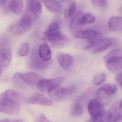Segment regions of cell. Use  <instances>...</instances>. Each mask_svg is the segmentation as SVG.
<instances>
[{
	"label": "cell",
	"instance_id": "cell-12",
	"mask_svg": "<svg viewBox=\"0 0 122 122\" xmlns=\"http://www.w3.org/2000/svg\"><path fill=\"white\" fill-rule=\"evenodd\" d=\"M117 90L116 85L105 84L97 90V95L99 99H105L107 96L115 94Z\"/></svg>",
	"mask_w": 122,
	"mask_h": 122
},
{
	"label": "cell",
	"instance_id": "cell-14",
	"mask_svg": "<svg viewBox=\"0 0 122 122\" xmlns=\"http://www.w3.org/2000/svg\"><path fill=\"white\" fill-rule=\"evenodd\" d=\"M47 10L54 14L61 13L63 7L61 4L57 0H42Z\"/></svg>",
	"mask_w": 122,
	"mask_h": 122
},
{
	"label": "cell",
	"instance_id": "cell-18",
	"mask_svg": "<svg viewBox=\"0 0 122 122\" xmlns=\"http://www.w3.org/2000/svg\"><path fill=\"white\" fill-rule=\"evenodd\" d=\"M109 29L113 32H120L122 31V18L120 16H114L110 19L108 22Z\"/></svg>",
	"mask_w": 122,
	"mask_h": 122
},
{
	"label": "cell",
	"instance_id": "cell-15",
	"mask_svg": "<svg viewBox=\"0 0 122 122\" xmlns=\"http://www.w3.org/2000/svg\"><path fill=\"white\" fill-rule=\"evenodd\" d=\"M39 56L43 61H49L51 58V48L46 43L41 44L38 50Z\"/></svg>",
	"mask_w": 122,
	"mask_h": 122
},
{
	"label": "cell",
	"instance_id": "cell-38",
	"mask_svg": "<svg viewBox=\"0 0 122 122\" xmlns=\"http://www.w3.org/2000/svg\"><path fill=\"white\" fill-rule=\"evenodd\" d=\"M122 120V114H121L120 116L118 118V120H117V122H119Z\"/></svg>",
	"mask_w": 122,
	"mask_h": 122
},
{
	"label": "cell",
	"instance_id": "cell-30",
	"mask_svg": "<svg viewBox=\"0 0 122 122\" xmlns=\"http://www.w3.org/2000/svg\"><path fill=\"white\" fill-rule=\"evenodd\" d=\"M84 15L83 12L81 11H77L71 21L70 23L71 26L73 27L77 25H80L82 18Z\"/></svg>",
	"mask_w": 122,
	"mask_h": 122
},
{
	"label": "cell",
	"instance_id": "cell-3",
	"mask_svg": "<svg viewBox=\"0 0 122 122\" xmlns=\"http://www.w3.org/2000/svg\"><path fill=\"white\" fill-rule=\"evenodd\" d=\"M41 79L38 75L32 72L16 73L13 76V81L15 84L24 83L32 86H37Z\"/></svg>",
	"mask_w": 122,
	"mask_h": 122
},
{
	"label": "cell",
	"instance_id": "cell-25",
	"mask_svg": "<svg viewBox=\"0 0 122 122\" xmlns=\"http://www.w3.org/2000/svg\"><path fill=\"white\" fill-rule=\"evenodd\" d=\"M95 20L96 18L93 14L91 13L86 14L82 18L80 25H85L92 24L95 22Z\"/></svg>",
	"mask_w": 122,
	"mask_h": 122
},
{
	"label": "cell",
	"instance_id": "cell-21",
	"mask_svg": "<svg viewBox=\"0 0 122 122\" xmlns=\"http://www.w3.org/2000/svg\"><path fill=\"white\" fill-rule=\"evenodd\" d=\"M24 9L23 0H12L10 6V9L16 15H20Z\"/></svg>",
	"mask_w": 122,
	"mask_h": 122
},
{
	"label": "cell",
	"instance_id": "cell-11",
	"mask_svg": "<svg viewBox=\"0 0 122 122\" xmlns=\"http://www.w3.org/2000/svg\"><path fill=\"white\" fill-rule=\"evenodd\" d=\"M116 41L115 38H109L100 39L94 47L92 53L94 54L98 53L109 48L114 45Z\"/></svg>",
	"mask_w": 122,
	"mask_h": 122
},
{
	"label": "cell",
	"instance_id": "cell-8",
	"mask_svg": "<svg viewBox=\"0 0 122 122\" xmlns=\"http://www.w3.org/2000/svg\"><path fill=\"white\" fill-rule=\"evenodd\" d=\"M28 67L30 69L36 70H44L48 67L49 61L42 60L35 54H32L29 56L27 61Z\"/></svg>",
	"mask_w": 122,
	"mask_h": 122
},
{
	"label": "cell",
	"instance_id": "cell-40",
	"mask_svg": "<svg viewBox=\"0 0 122 122\" xmlns=\"http://www.w3.org/2000/svg\"><path fill=\"white\" fill-rule=\"evenodd\" d=\"M120 85H121V86H122V83H121V84H120Z\"/></svg>",
	"mask_w": 122,
	"mask_h": 122
},
{
	"label": "cell",
	"instance_id": "cell-6",
	"mask_svg": "<svg viewBox=\"0 0 122 122\" xmlns=\"http://www.w3.org/2000/svg\"><path fill=\"white\" fill-rule=\"evenodd\" d=\"M20 110L18 102L7 99L1 98L0 100V112L8 114H16Z\"/></svg>",
	"mask_w": 122,
	"mask_h": 122
},
{
	"label": "cell",
	"instance_id": "cell-32",
	"mask_svg": "<svg viewBox=\"0 0 122 122\" xmlns=\"http://www.w3.org/2000/svg\"><path fill=\"white\" fill-rule=\"evenodd\" d=\"M12 0H0V7L4 10L10 9Z\"/></svg>",
	"mask_w": 122,
	"mask_h": 122
},
{
	"label": "cell",
	"instance_id": "cell-29",
	"mask_svg": "<svg viewBox=\"0 0 122 122\" xmlns=\"http://www.w3.org/2000/svg\"><path fill=\"white\" fill-rule=\"evenodd\" d=\"M82 112L83 108L81 105L79 103L74 104L71 108V113L73 116H79L81 114Z\"/></svg>",
	"mask_w": 122,
	"mask_h": 122
},
{
	"label": "cell",
	"instance_id": "cell-16",
	"mask_svg": "<svg viewBox=\"0 0 122 122\" xmlns=\"http://www.w3.org/2000/svg\"><path fill=\"white\" fill-rule=\"evenodd\" d=\"M26 8L30 11L37 17L42 13V8L41 0H28Z\"/></svg>",
	"mask_w": 122,
	"mask_h": 122
},
{
	"label": "cell",
	"instance_id": "cell-9",
	"mask_svg": "<svg viewBox=\"0 0 122 122\" xmlns=\"http://www.w3.org/2000/svg\"><path fill=\"white\" fill-rule=\"evenodd\" d=\"M27 102L29 104L46 107H51L53 104V101L50 98L39 92L31 95L27 100Z\"/></svg>",
	"mask_w": 122,
	"mask_h": 122
},
{
	"label": "cell",
	"instance_id": "cell-17",
	"mask_svg": "<svg viewBox=\"0 0 122 122\" xmlns=\"http://www.w3.org/2000/svg\"><path fill=\"white\" fill-rule=\"evenodd\" d=\"M58 60L60 66L63 69H66L72 64L74 58L69 54L61 53L58 55Z\"/></svg>",
	"mask_w": 122,
	"mask_h": 122
},
{
	"label": "cell",
	"instance_id": "cell-34",
	"mask_svg": "<svg viewBox=\"0 0 122 122\" xmlns=\"http://www.w3.org/2000/svg\"><path fill=\"white\" fill-rule=\"evenodd\" d=\"M116 81L119 85L121 84L122 82V71L119 72L116 76Z\"/></svg>",
	"mask_w": 122,
	"mask_h": 122
},
{
	"label": "cell",
	"instance_id": "cell-36",
	"mask_svg": "<svg viewBox=\"0 0 122 122\" xmlns=\"http://www.w3.org/2000/svg\"><path fill=\"white\" fill-rule=\"evenodd\" d=\"M11 122H24L23 120H14L12 121Z\"/></svg>",
	"mask_w": 122,
	"mask_h": 122
},
{
	"label": "cell",
	"instance_id": "cell-37",
	"mask_svg": "<svg viewBox=\"0 0 122 122\" xmlns=\"http://www.w3.org/2000/svg\"><path fill=\"white\" fill-rule=\"evenodd\" d=\"M0 122H11L8 119H4L1 120L0 121Z\"/></svg>",
	"mask_w": 122,
	"mask_h": 122
},
{
	"label": "cell",
	"instance_id": "cell-4",
	"mask_svg": "<svg viewBox=\"0 0 122 122\" xmlns=\"http://www.w3.org/2000/svg\"><path fill=\"white\" fill-rule=\"evenodd\" d=\"M41 39L49 41L51 46L56 48L64 46L70 41L69 38L61 32L44 35Z\"/></svg>",
	"mask_w": 122,
	"mask_h": 122
},
{
	"label": "cell",
	"instance_id": "cell-22",
	"mask_svg": "<svg viewBox=\"0 0 122 122\" xmlns=\"http://www.w3.org/2000/svg\"><path fill=\"white\" fill-rule=\"evenodd\" d=\"M76 10V3L74 2L69 3L65 10L64 16L65 19L66 20L72 19L75 14Z\"/></svg>",
	"mask_w": 122,
	"mask_h": 122
},
{
	"label": "cell",
	"instance_id": "cell-28",
	"mask_svg": "<svg viewBox=\"0 0 122 122\" xmlns=\"http://www.w3.org/2000/svg\"><path fill=\"white\" fill-rule=\"evenodd\" d=\"M61 32L60 28L58 24L53 23L50 24L47 29L44 32L43 35Z\"/></svg>",
	"mask_w": 122,
	"mask_h": 122
},
{
	"label": "cell",
	"instance_id": "cell-39",
	"mask_svg": "<svg viewBox=\"0 0 122 122\" xmlns=\"http://www.w3.org/2000/svg\"><path fill=\"white\" fill-rule=\"evenodd\" d=\"M2 71H1V69H0V76L1 75V74H2Z\"/></svg>",
	"mask_w": 122,
	"mask_h": 122
},
{
	"label": "cell",
	"instance_id": "cell-2",
	"mask_svg": "<svg viewBox=\"0 0 122 122\" xmlns=\"http://www.w3.org/2000/svg\"><path fill=\"white\" fill-rule=\"evenodd\" d=\"M76 90L77 87L75 86L63 87L59 85L52 87L47 94L53 100L61 102L72 95Z\"/></svg>",
	"mask_w": 122,
	"mask_h": 122
},
{
	"label": "cell",
	"instance_id": "cell-26",
	"mask_svg": "<svg viewBox=\"0 0 122 122\" xmlns=\"http://www.w3.org/2000/svg\"><path fill=\"white\" fill-rule=\"evenodd\" d=\"M107 76L104 72H100L95 76L93 78V83L94 85H99L103 84L106 80Z\"/></svg>",
	"mask_w": 122,
	"mask_h": 122
},
{
	"label": "cell",
	"instance_id": "cell-20",
	"mask_svg": "<svg viewBox=\"0 0 122 122\" xmlns=\"http://www.w3.org/2000/svg\"><path fill=\"white\" fill-rule=\"evenodd\" d=\"M1 98L10 100L18 102V101L20 100L21 96L18 92L16 90H8L1 94Z\"/></svg>",
	"mask_w": 122,
	"mask_h": 122
},
{
	"label": "cell",
	"instance_id": "cell-33",
	"mask_svg": "<svg viewBox=\"0 0 122 122\" xmlns=\"http://www.w3.org/2000/svg\"><path fill=\"white\" fill-rule=\"evenodd\" d=\"M35 122H53L49 119L45 115L43 114L39 115L37 117Z\"/></svg>",
	"mask_w": 122,
	"mask_h": 122
},
{
	"label": "cell",
	"instance_id": "cell-13",
	"mask_svg": "<svg viewBox=\"0 0 122 122\" xmlns=\"http://www.w3.org/2000/svg\"><path fill=\"white\" fill-rule=\"evenodd\" d=\"M11 60V53L8 49H0V69L2 71L9 66Z\"/></svg>",
	"mask_w": 122,
	"mask_h": 122
},
{
	"label": "cell",
	"instance_id": "cell-19",
	"mask_svg": "<svg viewBox=\"0 0 122 122\" xmlns=\"http://www.w3.org/2000/svg\"><path fill=\"white\" fill-rule=\"evenodd\" d=\"M107 68L111 72H117L122 70V57L106 62Z\"/></svg>",
	"mask_w": 122,
	"mask_h": 122
},
{
	"label": "cell",
	"instance_id": "cell-24",
	"mask_svg": "<svg viewBox=\"0 0 122 122\" xmlns=\"http://www.w3.org/2000/svg\"><path fill=\"white\" fill-rule=\"evenodd\" d=\"M122 57V50L117 49L110 51L104 57L105 62Z\"/></svg>",
	"mask_w": 122,
	"mask_h": 122
},
{
	"label": "cell",
	"instance_id": "cell-7",
	"mask_svg": "<svg viewBox=\"0 0 122 122\" xmlns=\"http://www.w3.org/2000/svg\"><path fill=\"white\" fill-rule=\"evenodd\" d=\"M74 36L78 39L91 40L97 43L102 38V34L99 32L90 29L77 31L75 33Z\"/></svg>",
	"mask_w": 122,
	"mask_h": 122
},
{
	"label": "cell",
	"instance_id": "cell-23",
	"mask_svg": "<svg viewBox=\"0 0 122 122\" xmlns=\"http://www.w3.org/2000/svg\"><path fill=\"white\" fill-rule=\"evenodd\" d=\"M97 43L92 41L85 40L81 41L77 43L76 47L79 50H88L94 47Z\"/></svg>",
	"mask_w": 122,
	"mask_h": 122
},
{
	"label": "cell",
	"instance_id": "cell-35",
	"mask_svg": "<svg viewBox=\"0 0 122 122\" xmlns=\"http://www.w3.org/2000/svg\"><path fill=\"white\" fill-rule=\"evenodd\" d=\"M119 107L121 111L122 112V99L119 103Z\"/></svg>",
	"mask_w": 122,
	"mask_h": 122
},
{
	"label": "cell",
	"instance_id": "cell-5",
	"mask_svg": "<svg viewBox=\"0 0 122 122\" xmlns=\"http://www.w3.org/2000/svg\"><path fill=\"white\" fill-rule=\"evenodd\" d=\"M65 80V78L62 76L51 79H41L37 86L40 91L47 94L49 90L52 87L56 85H61Z\"/></svg>",
	"mask_w": 122,
	"mask_h": 122
},
{
	"label": "cell",
	"instance_id": "cell-27",
	"mask_svg": "<svg viewBox=\"0 0 122 122\" xmlns=\"http://www.w3.org/2000/svg\"><path fill=\"white\" fill-rule=\"evenodd\" d=\"M30 53V47L28 43L23 44L20 47L18 51V55L19 56L24 57L28 56Z\"/></svg>",
	"mask_w": 122,
	"mask_h": 122
},
{
	"label": "cell",
	"instance_id": "cell-31",
	"mask_svg": "<svg viewBox=\"0 0 122 122\" xmlns=\"http://www.w3.org/2000/svg\"><path fill=\"white\" fill-rule=\"evenodd\" d=\"M92 2L95 7L99 9L103 10L107 8V0H92Z\"/></svg>",
	"mask_w": 122,
	"mask_h": 122
},
{
	"label": "cell",
	"instance_id": "cell-1",
	"mask_svg": "<svg viewBox=\"0 0 122 122\" xmlns=\"http://www.w3.org/2000/svg\"><path fill=\"white\" fill-rule=\"evenodd\" d=\"M37 17L26 8L18 22L12 24L9 28V32L14 35H19L29 30Z\"/></svg>",
	"mask_w": 122,
	"mask_h": 122
},
{
	"label": "cell",
	"instance_id": "cell-10",
	"mask_svg": "<svg viewBox=\"0 0 122 122\" xmlns=\"http://www.w3.org/2000/svg\"><path fill=\"white\" fill-rule=\"evenodd\" d=\"M102 102L99 99H94L88 103L87 109L91 118H93L102 113L104 110Z\"/></svg>",
	"mask_w": 122,
	"mask_h": 122
}]
</instances>
